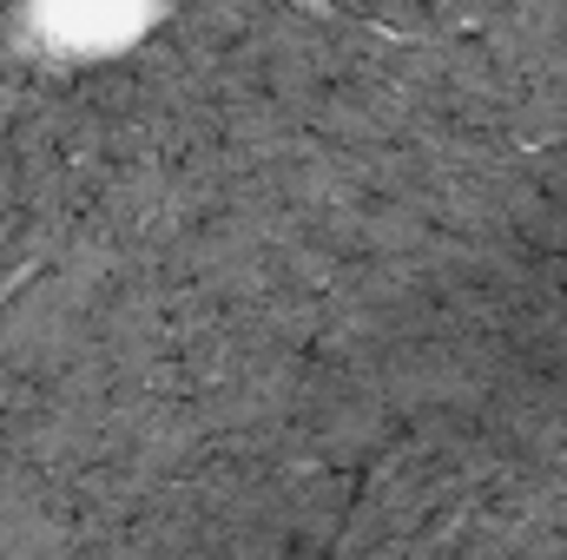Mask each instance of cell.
Listing matches in <instances>:
<instances>
[{
	"instance_id": "6da1fadb",
	"label": "cell",
	"mask_w": 567,
	"mask_h": 560,
	"mask_svg": "<svg viewBox=\"0 0 567 560\" xmlns=\"http://www.w3.org/2000/svg\"><path fill=\"white\" fill-rule=\"evenodd\" d=\"M310 13H323V20H343V27H357V33H370V40H410V33H390L383 20H363V13H343L337 0H303Z\"/></svg>"
}]
</instances>
